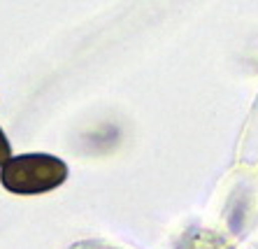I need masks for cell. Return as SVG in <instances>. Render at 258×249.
Masks as SVG:
<instances>
[{
    "mask_svg": "<svg viewBox=\"0 0 258 249\" xmlns=\"http://www.w3.org/2000/svg\"><path fill=\"white\" fill-rule=\"evenodd\" d=\"M66 163L56 156H49V154H24V156L10 158L0 170L3 186L12 194L24 196L51 191L66 182Z\"/></svg>",
    "mask_w": 258,
    "mask_h": 249,
    "instance_id": "1",
    "label": "cell"
},
{
    "mask_svg": "<svg viewBox=\"0 0 258 249\" xmlns=\"http://www.w3.org/2000/svg\"><path fill=\"white\" fill-rule=\"evenodd\" d=\"M10 161V142H7V138L3 135V131H0V168Z\"/></svg>",
    "mask_w": 258,
    "mask_h": 249,
    "instance_id": "2",
    "label": "cell"
}]
</instances>
